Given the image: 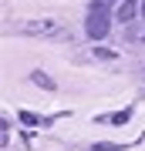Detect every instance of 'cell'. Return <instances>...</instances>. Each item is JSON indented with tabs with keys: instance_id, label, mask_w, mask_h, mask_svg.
Wrapping results in <instances>:
<instances>
[{
	"instance_id": "obj_1",
	"label": "cell",
	"mask_w": 145,
	"mask_h": 151,
	"mask_svg": "<svg viewBox=\"0 0 145 151\" xmlns=\"http://www.w3.org/2000/svg\"><path fill=\"white\" fill-rule=\"evenodd\" d=\"M85 30H88V37H105V34H111V17H108V4H91L88 7V20H85Z\"/></svg>"
},
{
	"instance_id": "obj_2",
	"label": "cell",
	"mask_w": 145,
	"mask_h": 151,
	"mask_svg": "<svg viewBox=\"0 0 145 151\" xmlns=\"http://www.w3.org/2000/svg\"><path fill=\"white\" fill-rule=\"evenodd\" d=\"M135 14H138V7H135V0H125V4L118 7V20H122V24H128V20H132Z\"/></svg>"
},
{
	"instance_id": "obj_3",
	"label": "cell",
	"mask_w": 145,
	"mask_h": 151,
	"mask_svg": "<svg viewBox=\"0 0 145 151\" xmlns=\"http://www.w3.org/2000/svg\"><path fill=\"white\" fill-rule=\"evenodd\" d=\"M95 57H101V60H111V57H115V50H108V47H95Z\"/></svg>"
},
{
	"instance_id": "obj_4",
	"label": "cell",
	"mask_w": 145,
	"mask_h": 151,
	"mask_svg": "<svg viewBox=\"0 0 145 151\" xmlns=\"http://www.w3.org/2000/svg\"><path fill=\"white\" fill-rule=\"evenodd\" d=\"M128 118H132V111H122V114H115V118H111V124H125Z\"/></svg>"
},
{
	"instance_id": "obj_5",
	"label": "cell",
	"mask_w": 145,
	"mask_h": 151,
	"mask_svg": "<svg viewBox=\"0 0 145 151\" xmlns=\"http://www.w3.org/2000/svg\"><path fill=\"white\" fill-rule=\"evenodd\" d=\"M34 81H37L41 87H54V84H51V77H44V74H34Z\"/></svg>"
},
{
	"instance_id": "obj_6",
	"label": "cell",
	"mask_w": 145,
	"mask_h": 151,
	"mask_svg": "<svg viewBox=\"0 0 145 151\" xmlns=\"http://www.w3.org/2000/svg\"><path fill=\"white\" fill-rule=\"evenodd\" d=\"M20 121H24V124H37V118H34L31 111H20Z\"/></svg>"
},
{
	"instance_id": "obj_7",
	"label": "cell",
	"mask_w": 145,
	"mask_h": 151,
	"mask_svg": "<svg viewBox=\"0 0 145 151\" xmlns=\"http://www.w3.org/2000/svg\"><path fill=\"white\" fill-rule=\"evenodd\" d=\"M101 4H108V0H101ZM108 7H111V4H108Z\"/></svg>"
},
{
	"instance_id": "obj_8",
	"label": "cell",
	"mask_w": 145,
	"mask_h": 151,
	"mask_svg": "<svg viewBox=\"0 0 145 151\" xmlns=\"http://www.w3.org/2000/svg\"><path fill=\"white\" fill-rule=\"evenodd\" d=\"M142 14H145V4H142Z\"/></svg>"
}]
</instances>
